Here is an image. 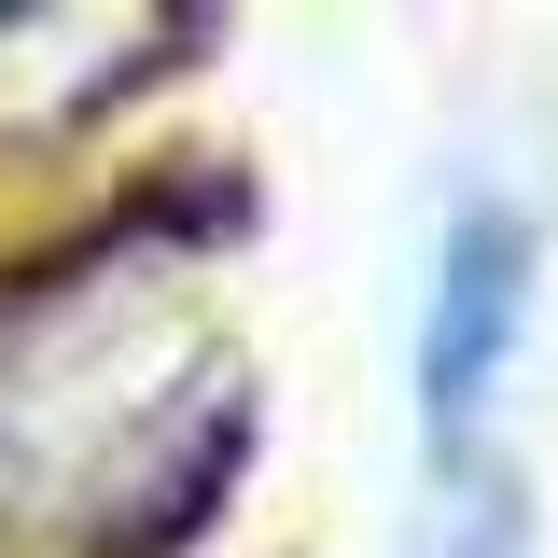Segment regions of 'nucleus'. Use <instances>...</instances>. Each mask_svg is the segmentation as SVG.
Listing matches in <instances>:
<instances>
[{"label": "nucleus", "instance_id": "obj_1", "mask_svg": "<svg viewBox=\"0 0 558 558\" xmlns=\"http://www.w3.org/2000/svg\"><path fill=\"white\" fill-rule=\"evenodd\" d=\"M517 336H531V209L461 196L447 209V252H433V307H418V433H433V475H475V433L502 405Z\"/></svg>", "mask_w": 558, "mask_h": 558}, {"label": "nucleus", "instance_id": "obj_2", "mask_svg": "<svg viewBox=\"0 0 558 558\" xmlns=\"http://www.w3.org/2000/svg\"><path fill=\"white\" fill-rule=\"evenodd\" d=\"M433 558H517V488L488 475H447V517H433Z\"/></svg>", "mask_w": 558, "mask_h": 558}]
</instances>
